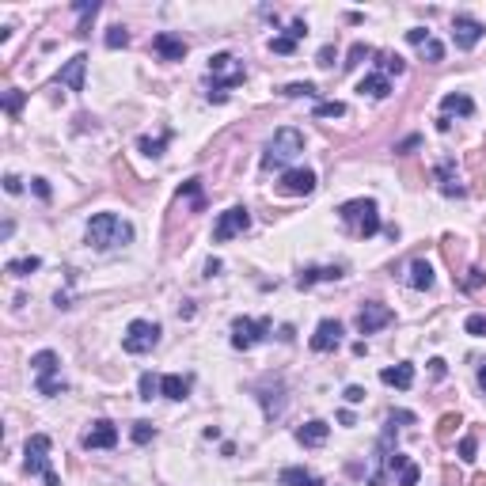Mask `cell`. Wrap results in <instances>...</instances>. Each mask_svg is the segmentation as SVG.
I'll list each match as a JSON object with an SVG mask.
<instances>
[{"label": "cell", "mask_w": 486, "mask_h": 486, "mask_svg": "<svg viewBox=\"0 0 486 486\" xmlns=\"http://www.w3.org/2000/svg\"><path fill=\"white\" fill-rule=\"evenodd\" d=\"M88 243L95 251L125 247V243H133V224L122 221V217H114V213H95L88 221Z\"/></svg>", "instance_id": "obj_1"}, {"label": "cell", "mask_w": 486, "mask_h": 486, "mask_svg": "<svg viewBox=\"0 0 486 486\" xmlns=\"http://www.w3.org/2000/svg\"><path fill=\"white\" fill-rule=\"evenodd\" d=\"M243 80H247L243 61H236L232 53H213L209 58V103H224L228 91L239 88Z\"/></svg>", "instance_id": "obj_2"}, {"label": "cell", "mask_w": 486, "mask_h": 486, "mask_svg": "<svg viewBox=\"0 0 486 486\" xmlns=\"http://www.w3.org/2000/svg\"><path fill=\"white\" fill-rule=\"evenodd\" d=\"M304 152V133L285 125L278 130L270 141H266V152H263V171H274V167H285L289 160H297Z\"/></svg>", "instance_id": "obj_3"}, {"label": "cell", "mask_w": 486, "mask_h": 486, "mask_svg": "<svg viewBox=\"0 0 486 486\" xmlns=\"http://www.w3.org/2000/svg\"><path fill=\"white\" fill-rule=\"evenodd\" d=\"M338 217H342V221H346L361 239H372L380 228H384V224H380V209H376V202H372V198L342 202V206H338Z\"/></svg>", "instance_id": "obj_4"}, {"label": "cell", "mask_w": 486, "mask_h": 486, "mask_svg": "<svg viewBox=\"0 0 486 486\" xmlns=\"http://www.w3.org/2000/svg\"><path fill=\"white\" fill-rule=\"evenodd\" d=\"M23 456H27V460H23L27 475H38L46 486H61V478L53 475V471H50V463H46V460H50V437H46V433H34V437H27Z\"/></svg>", "instance_id": "obj_5"}, {"label": "cell", "mask_w": 486, "mask_h": 486, "mask_svg": "<svg viewBox=\"0 0 486 486\" xmlns=\"http://www.w3.org/2000/svg\"><path fill=\"white\" fill-rule=\"evenodd\" d=\"M31 369H34V387L38 396H61L65 391V380H58V369H61V357L53 350H38L31 357Z\"/></svg>", "instance_id": "obj_6"}, {"label": "cell", "mask_w": 486, "mask_h": 486, "mask_svg": "<svg viewBox=\"0 0 486 486\" xmlns=\"http://www.w3.org/2000/svg\"><path fill=\"white\" fill-rule=\"evenodd\" d=\"M160 346V323L152 319H133L130 327H125V338H122V350L133 357L141 354H152V350Z\"/></svg>", "instance_id": "obj_7"}, {"label": "cell", "mask_w": 486, "mask_h": 486, "mask_svg": "<svg viewBox=\"0 0 486 486\" xmlns=\"http://www.w3.org/2000/svg\"><path fill=\"white\" fill-rule=\"evenodd\" d=\"M270 327H274L270 319H247V315H239V319H232V346L236 350L258 346V342L270 335Z\"/></svg>", "instance_id": "obj_8"}, {"label": "cell", "mask_w": 486, "mask_h": 486, "mask_svg": "<svg viewBox=\"0 0 486 486\" xmlns=\"http://www.w3.org/2000/svg\"><path fill=\"white\" fill-rule=\"evenodd\" d=\"M247 228H251V213H247L243 206H232V209H224V213L217 217L213 239H217V243H228L232 236H243Z\"/></svg>", "instance_id": "obj_9"}, {"label": "cell", "mask_w": 486, "mask_h": 486, "mask_svg": "<svg viewBox=\"0 0 486 486\" xmlns=\"http://www.w3.org/2000/svg\"><path fill=\"white\" fill-rule=\"evenodd\" d=\"M315 171L312 167H289L285 175H281V182H278V194H285V198H308L315 190Z\"/></svg>", "instance_id": "obj_10"}, {"label": "cell", "mask_w": 486, "mask_h": 486, "mask_svg": "<svg viewBox=\"0 0 486 486\" xmlns=\"http://www.w3.org/2000/svg\"><path fill=\"white\" fill-rule=\"evenodd\" d=\"M483 34H486V27L475 16H467V12H456L452 16V42L460 50H475L478 42H483Z\"/></svg>", "instance_id": "obj_11"}, {"label": "cell", "mask_w": 486, "mask_h": 486, "mask_svg": "<svg viewBox=\"0 0 486 486\" xmlns=\"http://www.w3.org/2000/svg\"><path fill=\"white\" fill-rule=\"evenodd\" d=\"M391 319H396V312H391V308L380 304V300H369V304L357 312V330H361V335H376V330L387 327Z\"/></svg>", "instance_id": "obj_12"}, {"label": "cell", "mask_w": 486, "mask_h": 486, "mask_svg": "<svg viewBox=\"0 0 486 486\" xmlns=\"http://www.w3.org/2000/svg\"><path fill=\"white\" fill-rule=\"evenodd\" d=\"M80 445L88 448V452H95V448H114V445H118V426H114L110 418L91 422V429L80 437Z\"/></svg>", "instance_id": "obj_13"}, {"label": "cell", "mask_w": 486, "mask_h": 486, "mask_svg": "<svg viewBox=\"0 0 486 486\" xmlns=\"http://www.w3.org/2000/svg\"><path fill=\"white\" fill-rule=\"evenodd\" d=\"M338 342H342V323L323 319L319 327H315V335H312V350L315 354H330V350H338Z\"/></svg>", "instance_id": "obj_14"}, {"label": "cell", "mask_w": 486, "mask_h": 486, "mask_svg": "<svg viewBox=\"0 0 486 486\" xmlns=\"http://www.w3.org/2000/svg\"><path fill=\"white\" fill-rule=\"evenodd\" d=\"M152 50H156L160 61H182L186 58V42H182L179 34H171V31H160L156 38H152Z\"/></svg>", "instance_id": "obj_15"}, {"label": "cell", "mask_w": 486, "mask_h": 486, "mask_svg": "<svg viewBox=\"0 0 486 486\" xmlns=\"http://www.w3.org/2000/svg\"><path fill=\"white\" fill-rule=\"evenodd\" d=\"M437 182H441V194H445V198H467V190L456 179V160H441V164H437Z\"/></svg>", "instance_id": "obj_16"}, {"label": "cell", "mask_w": 486, "mask_h": 486, "mask_svg": "<svg viewBox=\"0 0 486 486\" xmlns=\"http://www.w3.org/2000/svg\"><path fill=\"white\" fill-rule=\"evenodd\" d=\"M84 69H88V53H76V58L58 73V84H65L69 91H84Z\"/></svg>", "instance_id": "obj_17"}, {"label": "cell", "mask_w": 486, "mask_h": 486, "mask_svg": "<svg viewBox=\"0 0 486 486\" xmlns=\"http://www.w3.org/2000/svg\"><path fill=\"white\" fill-rule=\"evenodd\" d=\"M327 437H330V426H327V422H319V418L304 422V426L297 429V441H300L304 448H319Z\"/></svg>", "instance_id": "obj_18"}, {"label": "cell", "mask_w": 486, "mask_h": 486, "mask_svg": "<svg viewBox=\"0 0 486 486\" xmlns=\"http://www.w3.org/2000/svg\"><path fill=\"white\" fill-rule=\"evenodd\" d=\"M380 380H384L387 387H399V391H406V387H414V365H411V361H399V365H391V369L380 372Z\"/></svg>", "instance_id": "obj_19"}, {"label": "cell", "mask_w": 486, "mask_h": 486, "mask_svg": "<svg viewBox=\"0 0 486 486\" xmlns=\"http://www.w3.org/2000/svg\"><path fill=\"white\" fill-rule=\"evenodd\" d=\"M342 278V266H304V270L297 274V285L308 289L315 285V281H338Z\"/></svg>", "instance_id": "obj_20"}, {"label": "cell", "mask_w": 486, "mask_h": 486, "mask_svg": "<svg viewBox=\"0 0 486 486\" xmlns=\"http://www.w3.org/2000/svg\"><path fill=\"white\" fill-rule=\"evenodd\" d=\"M160 396H164V399H175V403H182V399L190 396V376H179V372H167V376L160 380Z\"/></svg>", "instance_id": "obj_21"}, {"label": "cell", "mask_w": 486, "mask_h": 486, "mask_svg": "<svg viewBox=\"0 0 486 486\" xmlns=\"http://www.w3.org/2000/svg\"><path fill=\"white\" fill-rule=\"evenodd\" d=\"M357 91L369 95V99H387V95H391V80H387L384 73H369L361 84H357Z\"/></svg>", "instance_id": "obj_22"}, {"label": "cell", "mask_w": 486, "mask_h": 486, "mask_svg": "<svg viewBox=\"0 0 486 486\" xmlns=\"http://www.w3.org/2000/svg\"><path fill=\"white\" fill-rule=\"evenodd\" d=\"M406 281H411V289H418V293H429V289H433V266H429L426 263V258H414V263H411V278H406Z\"/></svg>", "instance_id": "obj_23"}, {"label": "cell", "mask_w": 486, "mask_h": 486, "mask_svg": "<svg viewBox=\"0 0 486 486\" xmlns=\"http://www.w3.org/2000/svg\"><path fill=\"white\" fill-rule=\"evenodd\" d=\"M278 483L281 486H323V478L312 475V471H304V467H281Z\"/></svg>", "instance_id": "obj_24"}, {"label": "cell", "mask_w": 486, "mask_h": 486, "mask_svg": "<svg viewBox=\"0 0 486 486\" xmlns=\"http://www.w3.org/2000/svg\"><path fill=\"white\" fill-rule=\"evenodd\" d=\"M441 110H445V118L448 114H475V103L467 99V95H445V99H441Z\"/></svg>", "instance_id": "obj_25"}, {"label": "cell", "mask_w": 486, "mask_h": 486, "mask_svg": "<svg viewBox=\"0 0 486 486\" xmlns=\"http://www.w3.org/2000/svg\"><path fill=\"white\" fill-rule=\"evenodd\" d=\"M167 145H171V130L160 133V137H141V141H137V149L145 152V156H164Z\"/></svg>", "instance_id": "obj_26"}, {"label": "cell", "mask_w": 486, "mask_h": 486, "mask_svg": "<svg viewBox=\"0 0 486 486\" xmlns=\"http://www.w3.org/2000/svg\"><path fill=\"white\" fill-rule=\"evenodd\" d=\"M258 399H263V411H266V418H278V414L285 411V399H281V387H278V391L263 387V391H258Z\"/></svg>", "instance_id": "obj_27"}, {"label": "cell", "mask_w": 486, "mask_h": 486, "mask_svg": "<svg viewBox=\"0 0 486 486\" xmlns=\"http://www.w3.org/2000/svg\"><path fill=\"white\" fill-rule=\"evenodd\" d=\"M376 65H380V73H384V76H391V73L403 76L406 73V61L399 58V53H376Z\"/></svg>", "instance_id": "obj_28"}, {"label": "cell", "mask_w": 486, "mask_h": 486, "mask_svg": "<svg viewBox=\"0 0 486 486\" xmlns=\"http://www.w3.org/2000/svg\"><path fill=\"white\" fill-rule=\"evenodd\" d=\"M281 95H289V99H315V95H319V88H315V84H308V80H297V84H285V88H281Z\"/></svg>", "instance_id": "obj_29"}, {"label": "cell", "mask_w": 486, "mask_h": 486, "mask_svg": "<svg viewBox=\"0 0 486 486\" xmlns=\"http://www.w3.org/2000/svg\"><path fill=\"white\" fill-rule=\"evenodd\" d=\"M456 426H463L460 414H445V418L437 422V445H448V441L456 437Z\"/></svg>", "instance_id": "obj_30"}, {"label": "cell", "mask_w": 486, "mask_h": 486, "mask_svg": "<svg viewBox=\"0 0 486 486\" xmlns=\"http://www.w3.org/2000/svg\"><path fill=\"white\" fill-rule=\"evenodd\" d=\"M42 266V258H34V255H27V258H12L8 266H4V270L12 274V278H27V274H34Z\"/></svg>", "instance_id": "obj_31"}, {"label": "cell", "mask_w": 486, "mask_h": 486, "mask_svg": "<svg viewBox=\"0 0 486 486\" xmlns=\"http://www.w3.org/2000/svg\"><path fill=\"white\" fill-rule=\"evenodd\" d=\"M365 58H372V50L365 46V42H354V46H350V53H346V61H342V69H357Z\"/></svg>", "instance_id": "obj_32"}, {"label": "cell", "mask_w": 486, "mask_h": 486, "mask_svg": "<svg viewBox=\"0 0 486 486\" xmlns=\"http://www.w3.org/2000/svg\"><path fill=\"white\" fill-rule=\"evenodd\" d=\"M179 194H186V198L194 202V209H198V213L206 209V198H202V182H198V179H186V182H182Z\"/></svg>", "instance_id": "obj_33"}, {"label": "cell", "mask_w": 486, "mask_h": 486, "mask_svg": "<svg viewBox=\"0 0 486 486\" xmlns=\"http://www.w3.org/2000/svg\"><path fill=\"white\" fill-rule=\"evenodd\" d=\"M418 50H422V58L433 61V65H437V61H445V46H441L437 38H426V42L418 46Z\"/></svg>", "instance_id": "obj_34"}, {"label": "cell", "mask_w": 486, "mask_h": 486, "mask_svg": "<svg viewBox=\"0 0 486 486\" xmlns=\"http://www.w3.org/2000/svg\"><path fill=\"white\" fill-rule=\"evenodd\" d=\"M152 437H156V426H152V422H133V441H137V445H149Z\"/></svg>", "instance_id": "obj_35"}, {"label": "cell", "mask_w": 486, "mask_h": 486, "mask_svg": "<svg viewBox=\"0 0 486 486\" xmlns=\"http://www.w3.org/2000/svg\"><path fill=\"white\" fill-rule=\"evenodd\" d=\"M342 114H346V103H338V99L319 103V107H315V118H342Z\"/></svg>", "instance_id": "obj_36"}, {"label": "cell", "mask_w": 486, "mask_h": 486, "mask_svg": "<svg viewBox=\"0 0 486 486\" xmlns=\"http://www.w3.org/2000/svg\"><path fill=\"white\" fill-rule=\"evenodd\" d=\"M122 46H130L125 27H110V31H107V50H122Z\"/></svg>", "instance_id": "obj_37"}, {"label": "cell", "mask_w": 486, "mask_h": 486, "mask_svg": "<svg viewBox=\"0 0 486 486\" xmlns=\"http://www.w3.org/2000/svg\"><path fill=\"white\" fill-rule=\"evenodd\" d=\"M463 330H467V335H475V338H486V315H483V312L467 315V323H463Z\"/></svg>", "instance_id": "obj_38"}, {"label": "cell", "mask_w": 486, "mask_h": 486, "mask_svg": "<svg viewBox=\"0 0 486 486\" xmlns=\"http://www.w3.org/2000/svg\"><path fill=\"white\" fill-rule=\"evenodd\" d=\"M152 396H160V380L152 372H141V399H152Z\"/></svg>", "instance_id": "obj_39"}, {"label": "cell", "mask_w": 486, "mask_h": 486, "mask_svg": "<svg viewBox=\"0 0 486 486\" xmlns=\"http://www.w3.org/2000/svg\"><path fill=\"white\" fill-rule=\"evenodd\" d=\"M23 99H27L23 91H16V88H12V91H8V95H4V110H8V114H12V118H16V114H19V110H23Z\"/></svg>", "instance_id": "obj_40"}, {"label": "cell", "mask_w": 486, "mask_h": 486, "mask_svg": "<svg viewBox=\"0 0 486 486\" xmlns=\"http://www.w3.org/2000/svg\"><path fill=\"white\" fill-rule=\"evenodd\" d=\"M418 478H422V467H418V463H406V467L403 471H399V486H418Z\"/></svg>", "instance_id": "obj_41"}, {"label": "cell", "mask_w": 486, "mask_h": 486, "mask_svg": "<svg viewBox=\"0 0 486 486\" xmlns=\"http://www.w3.org/2000/svg\"><path fill=\"white\" fill-rule=\"evenodd\" d=\"M270 50L274 53H293L297 50V42L289 38V34H278V38H270Z\"/></svg>", "instance_id": "obj_42"}, {"label": "cell", "mask_w": 486, "mask_h": 486, "mask_svg": "<svg viewBox=\"0 0 486 486\" xmlns=\"http://www.w3.org/2000/svg\"><path fill=\"white\" fill-rule=\"evenodd\" d=\"M475 448H478L475 437H463V441H460V460H463V463H471V460H475Z\"/></svg>", "instance_id": "obj_43"}, {"label": "cell", "mask_w": 486, "mask_h": 486, "mask_svg": "<svg viewBox=\"0 0 486 486\" xmlns=\"http://www.w3.org/2000/svg\"><path fill=\"white\" fill-rule=\"evenodd\" d=\"M335 61H338L335 46H323V50L315 53V65H319V69H330V65H335Z\"/></svg>", "instance_id": "obj_44"}, {"label": "cell", "mask_w": 486, "mask_h": 486, "mask_svg": "<svg viewBox=\"0 0 486 486\" xmlns=\"http://www.w3.org/2000/svg\"><path fill=\"white\" fill-rule=\"evenodd\" d=\"M304 34H308V23H304V19H293V23H289V38H293V42H300Z\"/></svg>", "instance_id": "obj_45"}, {"label": "cell", "mask_w": 486, "mask_h": 486, "mask_svg": "<svg viewBox=\"0 0 486 486\" xmlns=\"http://www.w3.org/2000/svg\"><path fill=\"white\" fill-rule=\"evenodd\" d=\"M426 38H429V31H426V27H411V31H406V42H411V46H422Z\"/></svg>", "instance_id": "obj_46"}, {"label": "cell", "mask_w": 486, "mask_h": 486, "mask_svg": "<svg viewBox=\"0 0 486 486\" xmlns=\"http://www.w3.org/2000/svg\"><path fill=\"white\" fill-rule=\"evenodd\" d=\"M31 190L38 194L42 202H50V182H46V179H31Z\"/></svg>", "instance_id": "obj_47"}, {"label": "cell", "mask_w": 486, "mask_h": 486, "mask_svg": "<svg viewBox=\"0 0 486 486\" xmlns=\"http://www.w3.org/2000/svg\"><path fill=\"white\" fill-rule=\"evenodd\" d=\"M346 403H365V387L361 384H350L346 387Z\"/></svg>", "instance_id": "obj_48"}, {"label": "cell", "mask_w": 486, "mask_h": 486, "mask_svg": "<svg viewBox=\"0 0 486 486\" xmlns=\"http://www.w3.org/2000/svg\"><path fill=\"white\" fill-rule=\"evenodd\" d=\"M4 190H8V194H19V190H23V179H19V175H4Z\"/></svg>", "instance_id": "obj_49"}, {"label": "cell", "mask_w": 486, "mask_h": 486, "mask_svg": "<svg viewBox=\"0 0 486 486\" xmlns=\"http://www.w3.org/2000/svg\"><path fill=\"white\" fill-rule=\"evenodd\" d=\"M441 478H445V486H463V478H460V471H456V467H445V475H441Z\"/></svg>", "instance_id": "obj_50"}, {"label": "cell", "mask_w": 486, "mask_h": 486, "mask_svg": "<svg viewBox=\"0 0 486 486\" xmlns=\"http://www.w3.org/2000/svg\"><path fill=\"white\" fill-rule=\"evenodd\" d=\"M429 372H433V376L441 380V376H445V372H448V365L441 361V357H433V361H429Z\"/></svg>", "instance_id": "obj_51"}, {"label": "cell", "mask_w": 486, "mask_h": 486, "mask_svg": "<svg viewBox=\"0 0 486 486\" xmlns=\"http://www.w3.org/2000/svg\"><path fill=\"white\" fill-rule=\"evenodd\" d=\"M422 145V137H406L403 145H396V152H411V149H418Z\"/></svg>", "instance_id": "obj_52"}, {"label": "cell", "mask_w": 486, "mask_h": 486, "mask_svg": "<svg viewBox=\"0 0 486 486\" xmlns=\"http://www.w3.org/2000/svg\"><path fill=\"white\" fill-rule=\"evenodd\" d=\"M387 422H414V414L411 411H391V414H387Z\"/></svg>", "instance_id": "obj_53"}, {"label": "cell", "mask_w": 486, "mask_h": 486, "mask_svg": "<svg viewBox=\"0 0 486 486\" xmlns=\"http://www.w3.org/2000/svg\"><path fill=\"white\" fill-rule=\"evenodd\" d=\"M463 285H467V289H478V285H483V270H471V278L463 281Z\"/></svg>", "instance_id": "obj_54"}, {"label": "cell", "mask_w": 486, "mask_h": 486, "mask_svg": "<svg viewBox=\"0 0 486 486\" xmlns=\"http://www.w3.org/2000/svg\"><path fill=\"white\" fill-rule=\"evenodd\" d=\"M206 274H209V278H213V274H221V258H209V263H206Z\"/></svg>", "instance_id": "obj_55"}, {"label": "cell", "mask_w": 486, "mask_h": 486, "mask_svg": "<svg viewBox=\"0 0 486 486\" xmlns=\"http://www.w3.org/2000/svg\"><path fill=\"white\" fill-rule=\"evenodd\" d=\"M437 130H441V133H448V130H452V118H445V114H441V118H437Z\"/></svg>", "instance_id": "obj_56"}, {"label": "cell", "mask_w": 486, "mask_h": 486, "mask_svg": "<svg viewBox=\"0 0 486 486\" xmlns=\"http://www.w3.org/2000/svg\"><path fill=\"white\" fill-rule=\"evenodd\" d=\"M478 387H483V391H486V365H483V369H478Z\"/></svg>", "instance_id": "obj_57"}, {"label": "cell", "mask_w": 486, "mask_h": 486, "mask_svg": "<svg viewBox=\"0 0 486 486\" xmlns=\"http://www.w3.org/2000/svg\"><path fill=\"white\" fill-rule=\"evenodd\" d=\"M471 486H486V471H483V475H475V478H471Z\"/></svg>", "instance_id": "obj_58"}]
</instances>
